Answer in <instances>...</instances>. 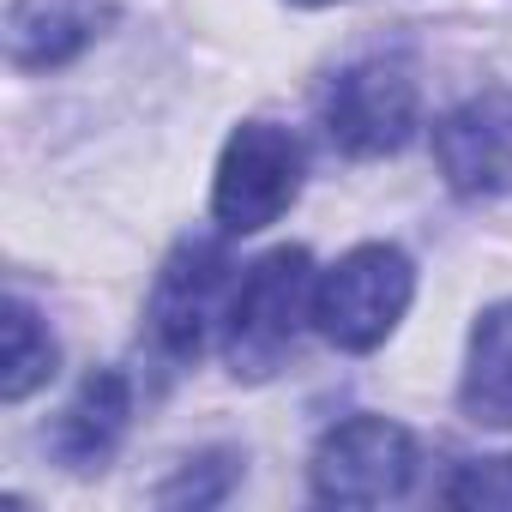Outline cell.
Masks as SVG:
<instances>
[{
    "label": "cell",
    "mask_w": 512,
    "mask_h": 512,
    "mask_svg": "<svg viewBox=\"0 0 512 512\" xmlns=\"http://www.w3.org/2000/svg\"><path fill=\"white\" fill-rule=\"evenodd\" d=\"M314 284L320 278L302 247H278L247 272L223 320V356L235 380H272L290 362L302 326L314 320Z\"/></svg>",
    "instance_id": "obj_1"
},
{
    "label": "cell",
    "mask_w": 512,
    "mask_h": 512,
    "mask_svg": "<svg viewBox=\"0 0 512 512\" xmlns=\"http://www.w3.org/2000/svg\"><path fill=\"white\" fill-rule=\"evenodd\" d=\"M410 296H416L410 260L386 241H368V247H350L344 260L314 284V326L326 332V344L362 356V350L392 338Z\"/></svg>",
    "instance_id": "obj_2"
},
{
    "label": "cell",
    "mask_w": 512,
    "mask_h": 512,
    "mask_svg": "<svg viewBox=\"0 0 512 512\" xmlns=\"http://www.w3.org/2000/svg\"><path fill=\"white\" fill-rule=\"evenodd\" d=\"M302 193V145L272 127V121H247L217 163L211 181V211L229 235H253L284 217V205Z\"/></svg>",
    "instance_id": "obj_3"
},
{
    "label": "cell",
    "mask_w": 512,
    "mask_h": 512,
    "mask_svg": "<svg viewBox=\"0 0 512 512\" xmlns=\"http://www.w3.org/2000/svg\"><path fill=\"white\" fill-rule=\"evenodd\" d=\"M416 476V440L386 416L338 422L308 464V482L326 506H386Z\"/></svg>",
    "instance_id": "obj_4"
},
{
    "label": "cell",
    "mask_w": 512,
    "mask_h": 512,
    "mask_svg": "<svg viewBox=\"0 0 512 512\" xmlns=\"http://www.w3.org/2000/svg\"><path fill=\"white\" fill-rule=\"evenodd\" d=\"M229 253L217 241H181L151 290V332L169 356L193 362L205 338L229 320Z\"/></svg>",
    "instance_id": "obj_5"
},
{
    "label": "cell",
    "mask_w": 512,
    "mask_h": 512,
    "mask_svg": "<svg viewBox=\"0 0 512 512\" xmlns=\"http://www.w3.org/2000/svg\"><path fill=\"white\" fill-rule=\"evenodd\" d=\"M326 133L350 157H386L416 133V79L398 61H362L338 73L326 97Z\"/></svg>",
    "instance_id": "obj_6"
},
{
    "label": "cell",
    "mask_w": 512,
    "mask_h": 512,
    "mask_svg": "<svg viewBox=\"0 0 512 512\" xmlns=\"http://www.w3.org/2000/svg\"><path fill=\"white\" fill-rule=\"evenodd\" d=\"M434 163L452 193H512V91H482L434 127Z\"/></svg>",
    "instance_id": "obj_7"
},
{
    "label": "cell",
    "mask_w": 512,
    "mask_h": 512,
    "mask_svg": "<svg viewBox=\"0 0 512 512\" xmlns=\"http://www.w3.org/2000/svg\"><path fill=\"white\" fill-rule=\"evenodd\" d=\"M109 25H115V0H13L7 7V61L19 73L67 67Z\"/></svg>",
    "instance_id": "obj_8"
},
{
    "label": "cell",
    "mask_w": 512,
    "mask_h": 512,
    "mask_svg": "<svg viewBox=\"0 0 512 512\" xmlns=\"http://www.w3.org/2000/svg\"><path fill=\"white\" fill-rule=\"evenodd\" d=\"M127 416H133V404H127V380H121L115 368H97V374H85V386H79L73 404L61 410L49 446H55V458H61L67 470H97V464L121 446Z\"/></svg>",
    "instance_id": "obj_9"
},
{
    "label": "cell",
    "mask_w": 512,
    "mask_h": 512,
    "mask_svg": "<svg viewBox=\"0 0 512 512\" xmlns=\"http://www.w3.org/2000/svg\"><path fill=\"white\" fill-rule=\"evenodd\" d=\"M464 416L482 428H512V302H494L470 332L464 362Z\"/></svg>",
    "instance_id": "obj_10"
},
{
    "label": "cell",
    "mask_w": 512,
    "mask_h": 512,
    "mask_svg": "<svg viewBox=\"0 0 512 512\" xmlns=\"http://www.w3.org/2000/svg\"><path fill=\"white\" fill-rule=\"evenodd\" d=\"M49 374H55V338L43 332L37 308L13 296V302H7V368H0V398L19 404V398H31Z\"/></svg>",
    "instance_id": "obj_11"
},
{
    "label": "cell",
    "mask_w": 512,
    "mask_h": 512,
    "mask_svg": "<svg viewBox=\"0 0 512 512\" xmlns=\"http://www.w3.org/2000/svg\"><path fill=\"white\" fill-rule=\"evenodd\" d=\"M235 452H199V458H187L163 488H157V506H217L229 488H235Z\"/></svg>",
    "instance_id": "obj_12"
},
{
    "label": "cell",
    "mask_w": 512,
    "mask_h": 512,
    "mask_svg": "<svg viewBox=\"0 0 512 512\" xmlns=\"http://www.w3.org/2000/svg\"><path fill=\"white\" fill-rule=\"evenodd\" d=\"M446 500H458V506H512V458L464 464V476L446 488Z\"/></svg>",
    "instance_id": "obj_13"
},
{
    "label": "cell",
    "mask_w": 512,
    "mask_h": 512,
    "mask_svg": "<svg viewBox=\"0 0 512 512\" xmlns=\"http://www.w3.org/2000/svg\"><path fill=\"white\" fill-rule=\"evenodd\" d=\"M296 7H332V0H296Z\"/></svg>",
    "instance_id": "obj_14"
}]
</instances>
